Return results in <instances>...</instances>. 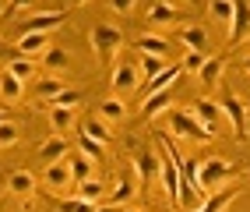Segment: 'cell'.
<instances>
[{"label": "cell", "mask_w": 250, "mask_h": 212, "mask_svg": "<svg viewBox=\"0 0 250 212\" xmlns=\"http://www.w3.org/2000/svg\"><path fill=\"white\" fill-rule=\"evenodd\" d=\"M21 131H18V124H11V120H0V149H11V145H18Z\"/></svg>", "instance_id": "obj_35"}, {"label": "cell", "mask_w": 250, "mask_h": 212, "mask_svg": "<svg viewBox=\"0 0 250 212\" xmlns=\"http://www.w3.org/2000/svg\"><path fill=\"white\" fill-rule=\"evenodd\" d=\"M63 89H67V85H63V78H39L36 81V95H39V110L49 103V99H57V95L63 92Z\"/></svg>", "instance_id": "obj_23"}, {"label": "cell", "mask_w": 250, "mask_h": 212, "mask_svg": "<svg viewBox=\"0 0 250 212\" xmlns=\"http://www.w3.org/2000/svg\"><path fill=\"white\" fill-rule=\"evenodd\" d=\"M7 71H11L14 78H21V81H28V78H39L36 60H28V57H14V60L7 64Z\"/></svg>", "instance_id": "obj_28"}, {"label": "cell", "mask_w": 250, "mask_h": 212, "mask_svg": "<svg viewBox=\"0 0 250 212\" xmlns=\"http://www.w3.org/2000/svg\"><path fill=\"white\" fill-rule=\"evenodd\" d=\"M169 135H176L183 141H211L215 138L211 127H205L201 120H194L187 110H173L169 113Z\"/></svg>", "instance_id": "obj_3"}, {"label": "cell", "mask_w": 250, "mask_h": 212, "mask_svg": "<svg viewBox=\"0 0 250 212\" xmlns=\"http://www.w3.org/2000/svg\"><path fill=\"white\" fill-rule=\"evenodd\" d=\"M180 64H169V68H166L162 74H155V78H148L145 81V85H138V95H141V99H148V95H152V92H162V89H173L176 85V81H180Z\"/></svg>", "instance_id": "obj_10"}, {"label": "cell", "mask_w": 250, "mask_h": 212, "mask_svg": "<svg viewBox=\"0 0 250 212\" xmlns=\"http://www.w3.org/2000/svg\"><path fill=\"white\" fill-rule=\"evenodd\" d=\"M208 18L219 22V25H229L232 22V0H208Z\"/></svg>", "instance_id": "obj_29"}, {"label": "cell", "mask_w": 250, "mask_h": 212, "mask_svg": "<svg viewBox=\"0 0 250 212\" xmlns=\"http://www.w3.org/2000/svg\"><path fill=\"white\" fill-rule=\"evenodd\" d=\"M74 194H78V198H85V202H95V205H99V198L106 194V188L99 184V181H92V177H88V181L74 184Z\"/></svg>", "instance_id": "obj_31"}, {"label": "cell", "mask_w": 250, "mask_h": 212, "mask_svg": "<svg viewBox=\"0 0 250 212\" xmlns=\"http://www.w3.org/2000/svg\"><path fill=\"white\" fill-rule=\"evenodd\" d=\"M81 135H88V138L103 141V145H109V138H113L103 117H85V120H81Z\"/></svg>", "instance_id": "obj_24"}, {"label": "cell", "mask_w": 250, "mask_h": 212, "mask_svg": "<svg viewBox=\"0 0 250 212\" xmlns=\"http://www.w3.org/2000/svg\"><path fill=\"white\" fill-rule=\"evenodd\" d=\"M74 4H88V0H74Z\"/></svg>", "instance_id": "obj_43"}, {"label": "cell", "mask_w": 250, "mask_h": 212, "mask_svg": "<svg viewBox=\"0 0 250 212\" xmlns=\"http://www.w3.org/2000/svg\"><path fill=\"white\" fill-rule=\"evenodd\" d=\"M42 184H46L49 191H53V194H74V177H71L67 159L49 163V166L42 170Z\"/></svg>", "instance_id": "obj_6"}, {"label": "cell", "mask_w": 250, "mask_h": 212, "mask_svg": "<svg viewBox=\"0 0 250 212\" xmlns=\"http://www.w3.org/2000/svg\"><path fill=\"white\" fill-rule=\"evenodd\" d=\"M169 64H166V57H152V53H141V64H138V71L145 74V81L148 78H155V74H162Z\"/></svg>", "instance_id": "obj_30"}, {"label": "cell", "mask_w": 250, "mask_h": 212, "mask_svg": "<svg viewBox=\"0 0 250 212\" xmlns=\"http://www.w3.org/2000/svg\"><path fill=\"white\" fill-rule=\"evenodd\" d=\"M222 113H226L229 124H232V138H236V141H247V138H250V113H247V103L240 99L236 92H226Z\"/></svg>", "instance_id": "obj_4"}, {"label": "cell", "mask_w": 250, "mask_h": 212, "mask_svg": "<svg viewBox=\"0 0 250 212\" xmlns=\"http://www.w3.org/2000/svg\"><path fill=\"white\" fill-rule=\"evenodd\" d=\"M134 50L152 53V57H169V39H166V36H155V32H145V36H138Z\"/></svg>", "instance_id": "obj_18"}, {"label": "cell", "mask_w": 250, "mask_h": 212, "mask_svg": "<svg viewBox=\"0 0 250 212\" xmlns=\"http://www.w3.org/2000/svg\"><path fill=\"white\" fill-rule=\"evenodd\" d=\"M49 50V32H25V36H18V43H14V57H28L36 60Z\"/></svg>", "instance_id": "obj_9"}, {"label": "cell", "mask_w": 250, "mask_h": 212, "mask_svg": "<svg viewBox=\"0 0 250 212\" xmlns=\"http://www.w3.org/2000/svg\"><path fill=\"white\" fill-rule=\"evenodd\" d=\"M134 170H138V177L145 181V188L159 177V170H162V159H159V152H148V149H134Z\"/></svg>", "instance_id": "obj_11"}, {"label": "cell", "mask_w": 250, "mask_h": 212, "mask_svg": "<svg viewBox=\"0 0 250 212\" xmlns=\"http://www.w3.org/2000/svg\"><path fill=\"white\" fill-rule=\"evenodd\" d=\"M187 113H190L194 120H201L205 127H211V131H215V124H219V117H222V106L211 103V99H194V103L187 106Z\"/></svg>", "instance_id": "obj_13"}, {"label": "cell", "mask_w": 250, "mask_h": 212, "mask_svg": "<svg viewBox=\"0 0 250 212\" xmlns=\"http://www.w3.org/2000/svg\"><path fill=\"white\" fill-rule=\"evenodd\" d=\"M0 120H4V113H0Z\"/></svg>", "instance_id": "obj_45"}, {"label": "cell", "mask_w": 250, "mask_h": 212, "mask_svg": "<svg viewBox=\"0 0 250 212\" xmlns=\"http://www.w3.org/2000/svg\"><path fill=\"white\" fill-rule=\"evenodd\" d=\"M81 99H85V92H78V89H63V92L57 95V99H49L42 110H49V106H78Z\"/></svg>", "instance_id": "obj_34"}, {"label": "cell", "mask_w": 250, "mask_h": 212, "mask_svg": "<svg viewBox=\"0 0 250 212\" xmlns=\"http://www.w3.org/2000/svg\"><path fill=\"white\" fill-rule=\"evenodd\" d=\"M222 71H226V57L219 53V57H208V60H205V68H201V74H197V78H201L205 89H215V85H219V78H222Z\"/></svg>", "instance_id": "obj_22"}, {"label": "cell", "mask_w": 250, "mask_h": 212, "mask_svg": "<svg viewBox=\"0 0 250 212\" xmlns=\"http://www.w3.org/2000/svg\"><path fill=\"white\" fill-rule=\"evenodd\" d=\"M74 124H78L74 106H49V127H53L57 135H67Z\"/></svg>", "instance_id": "obj_17"}, {"label": "cell", "mask_w": 250, "mask_h": 212, "mask_svg": "<svg viewBox=\"0 0 250 212\" xmlns=\"http://www.w3.org/2000/svg\"><path fill=\"white\" fill-rule=\"evenodd\" d=\"M250 173V159H236V163H229V159H201V173H197V188H201V194L208 198V194L215 191H222L229 188L236 177Z\"/></svg>", "instance_id": "obj_1"}, {"label": "cell", "mask_w": 250, "mask_h": 212, "mask_svg": "<svg viewBox=\"0 0 250 212\" xmlns=\"http://www.w3.org/2000/svg\"><path fill=\"white\" fill-rule=\"evenodd\" d=\"M67 149H71V145H67V138H63V135H53V138H49V141H42L39 145V163H42V166H49V163H60V159H67Z\"/></svg>", "instance_id": "obj_14"}, {"label": "cell", "mask_w": 250, "mask_h": 212, "mask_svg": "<svg viewBox=\"0 0 250 212\" xmlns=\"http://www.w3.org/2000/svg\"><path fill=\"white\" fill-rule=\"evenodd\" d=\"M36 188H39V177L32 173V170H14L7 177V191L14 194V198H32Z\"/></svg>", "instance_id": "obj_12"}, {"label": "cell", "mask_w": 250, "mask_h": 212, "mask_svg": "<svg viewBox=\"0 0 250 212\" xmlns=\"http://www.w3.org/2000/svg\"><path fill=\"white\" fill-rule=\"evenodd\" d=\"M78 149H81V156H88L92 163H99V159L106 156V145L95 141V138H88V135H78Z\"/></svg>", "instance_id": "obj_32"}, {"label": "cell", "mask_w": 250, "mask_h": 212, "mask_svg": "<svg viewBox=\"0 0 250 212\" xmlns=\"http://www.w3.org/2000/svg\"><path fill=\"white\" fill-rule=\"evenodd\" d=\"M67 166H71L74 184H81V181H88V177H92V159H88V156H81V152L67 156Z\"/></svg>", "instance_id": "obj_26"}, {"label": "cell", "mask_w": 250, "mask_h": 212, "mask_svg": "<svg viewBox=\"0 0 250 212\" xmlns=\"http://www.w3.org/2000/svg\"><path fill=\"white\" fill-rule=\"evenodd\" d=\"M180 43L187 46V50H197V53H211V39H208V32L201 25H187V28H180L176 32Z\"/></svg>", "instance_id": "obj_15"}, {"label": "cell", "mask_w": 250, "mask_h": 212, "mask_svg": "<svg viewBox=\"0 0 250 212\" xmlns=\"http://www.w3.org/2000/svg\"><path fill=\"white\" fill-rule=\"evenodd\" d=\"M36 7V0H7L4 4V18H14V14H25Z\"/></svg>", "instance_id": "obj_38"}, {"label": "cell", "mask_w": 250, "mask_h": 212, "mask_svg": "<svg viewBox=\"0 0 250 212\" xmlns=\"http://www.w3.org/2000/svg\"><path fill=\"white\" fill-rule=\"evenodd\" d=\"M99 117H103V120H124V117H127L124 99H120V95H109V99H103V103H99Z\"/></svg>", "instance_id": "obj_25"}, {"label": "cell", "mask_w": 250, "mask_h": 212, "mask_svg": "<svg viewBox=\"0 0 250 212\" xmlns=\"http://www.w3.org/2000/svg\"><path fill=\"white\" fill-rule=\"evenodd\" d=\"M138 85H141V71L134 68V64L113 60V74H109V89H113V95H130V92H138Z\"/></svg>", "instance_id": "obj_5"}, {"label": "cell", "mask_w": 250, "mask_h": 212, "mask_svg": "<svg viewBox=\"0 0 250 212\" xmlns=\"http://www.w3.org/2000/svg\"><path fill=\"white\" fill-rule=\"evenodd\" d=\"M250 39V4L247 0H232V22H229V50Z\"/></svg>", "instance_id": "obj_7"}, {"label": "cell", "mask_w": 250, "mask_h": 212, "mask_svg": "<svg viewBox=\"0 0 250 212\" xmlns=\"http://www.w3.org/2000/svg\"><path fill=\"white\" fill-rule=\"evenodd\" d=\"M236 194H240V188H222V191H215V194H208V198L201 202V205H197L194 212H222L232 198H236Z\"/></svg>", "instance_id": "obj_21"}, {"label": "cell", "mask_w": 250, "mask_h": 212, "mask_svg": "<svg viewBox=\"0 0 250 212\" xmlns=\"http://www.w3.org/2000/svg\"><path fill=\"white\" fill-rule=\"evenodd\" d=\"M42 64H46L49 71H67L71 68V53L60 50V46H49V50L42 53Z\"/></svg>", "instance_id": "obj_27"}, {"label": "cell", "mask_w": 250, "mask_h": 212, "mask_svg": "<svg viewBox=\"0 0 250 212\" xmlns=\"http://www.w3.org/2000/svg\"><path fill=\"white\" fill-rule=\"evenodd\" d=\"M0 14H4V0H0Z\"/></svg>", "instance_id": "obj_42"}, {"label": "cell", "mask_w": 250, "mask_h": 212, "mask_svg": "<svg viewBox=\"0 0 250 212\" xmlns=\"http://www.w3.org/2000/svg\"><path fill=\"white\" fill-rule=\"evenodd\" d=\"M130 194H134L130 181H127V177H120V181H116V188H113V205H124V202H130Z\"/></svg>", "instance_id": "obj_37"}, {"label": "cell", "mask_w": 250, "mask_h": 212, "mask_svg": "<svg viewBox=\"0 0 250 212\" xmlns=\"http://www.w3.org/2000/svg\"><path fill=\"white\" fill-rule=\"evenodd\" d=\"M99 205L95 202H85V198H63L60 202V212H95Z\"/></svg>", "instance_id": "obj_36"}, {"label": "cell", "mask_w": 250, "mask_h": 212, "mask_svg": "<svg viewBox=\"0 0 250 212\" xmlns=\"http://www.w3.org/2000/svg\"><path fill=\"white\" fill-rule=\"evenodd\" d=\"M187 4H201V0H187Z\"/></svg>", "instance_id": "obj_44"}, {"label": "cell", "mask_w": 250, "mask_h": 212, "mask_svg": "<svg viewBox=\"0 0 250 212\" xmlns=\"http://www.w3.org/2000/svg\"><path fill=\"white\" fill-rule=\"evenodd\" d=\"M88 43H92L95 60L106 64V60H116V53L124 50V32L113 28V25H95V28L88 32Z\"/></svg>", "instance_id": "obj_2"}, {"label": "cell", "mask_w": 250, "mask_h": 212, "mask_svg": "<svg viewBox=\"0 0 250 212\" xmlns=\"http://www.w3.org/2000/svg\"><path fill=\"white\" fill-rule=\"evenodd\" d=\"M21 95H25V81L14 78V74L4 68V74H0V103H18Z\"/></svg>", "instance_id": "obj_19"}, {"label": "cell", "mask_w": 250, "mask_h": 212, "mask_svg": "<svg viewBox=\"0 0 250 212\" xmlns=\"http://www.w3.org/2000/svg\"><path fill=\"white\" fill-rule=\"evenodd\" d=\"M0 53H4V46H0Z\"/></svg>", "instance_id": "obj_46"}, {"label": "cell", "mask_w": 250, "mask_h": 212, "mask_svg": "<svg viewBox=\"0 0 250 212\" xmlns=\"http://www.w3.org/2000/svg\"><path fill=\"white\" fill-rule=\"evenodd\" d=\"M240 68H243V71H247V74H250V53H247V57H243V60H240Z\"/></svg>", "instance_id": "obj_41"}, {"label": "cell", "mask_w": 250, "mask_h": 212, "mask_svg": "<svg viewBox=\"0 0 250 212\" xmlns=\"http://www.w3.org/2000/svg\"><path fill=\"white\" fill-rule=\"evenodd\" d=\"M176 89V85H173ZM173 89H162V92H152L145 99V106H141V120H155L159 113H166L169 110V103H173Z\"/></svg>", "instance_id": "obj_16"}, {"label": "cell", "mask_w": 250, "mask_h": 212, "mask_svg": "<svg viewBox=\"0 0 250 212\" xmlns=\"http://www.w3.org/2000/svg\"><path fill=\"white\" fill-rule=\"evenodd\" d=\"M95 212H124V209H120V205H99Z\"/></svg>", "instance_id": "obj_40"}, {"label": "cell", "mask_w": 250, "mask_h": 212, "mask_svg": "<svg viewBox=\"0 0 250 212\" xmlns=\"http://www.w3.org/2000/svg\"><path fill=\"white\" fill-rule=\"evenodd\" d=\"M145 22H152V25H173V22H183V11L173 7V4H166V0H159V4L148 11Z\"/></svg>", "instance_id": "obj_20"}, {"label": "cell", "mask_w": 250, "mask_h": 212, "mask_svg": "<svg viewBox=\"0 0 250 212\" xmlns=\"http://www.w3.org/2000/svg\"><path fill=\"white\" fill-rule=\"evenodd\" d=\"M211 53H197V50H187V57L180 60V71L183 74H201V68H205V60H208Z\"/></svg>", "instance_id": "obj_33"}, {"label": "cell", "mask_w": 250, "mask_h": 212, "mask_svg": "<svg viewBox=\"0 0 250 212\" xmlns=\"http://www.w3.org/2000/svg\"><path fill=\"white\" fill-rule=\"evenodd\" d=\"M63 22H67V11H39V14H28L18 25V36H25V32H53Z\"/></svg>", "instance_id": "obj_8"}, {"label": "cell", "mask_w": 250, "mask_h": 212, "mask_svg": "<svg viewBox=\"0 0 250 212\" xmlns=\"http://www.w3.org/2000/svg\"><path fill=\"white\" fill-rule=\"evenodd\" d=\"M134 4H138V0H109V11H116V14H130V11H134Z\"/></svg>", "instance_id": "obj_39"}]
</instances>
